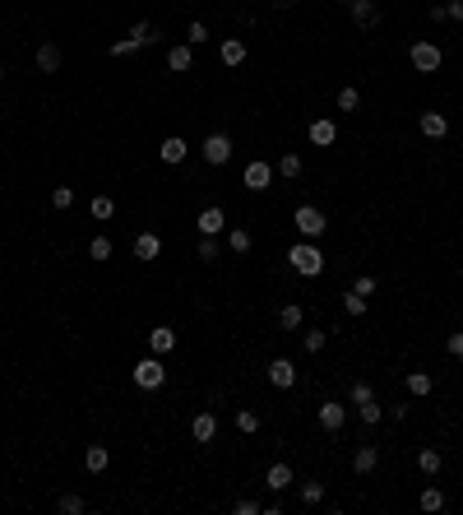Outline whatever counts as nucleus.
<instances>
[{
    "label": "nucleus",
    "instance_id": "41",
    "mask_svg": "<svg viewBox=\"0 0 463 515\" xmlns=\"http://www.w3.org/2000/svg\"><path fill=\"white\" fill-rule=\"evenodd\" d=\"M135 51H139L135 37H121V42H111V56H135Z\"/></svg>",
    "mask_w": 463,
    "mask_h": 515
},
{
    "label": "nucleus",
    "instance_id": "25",
    "mask_svg": "<svg viewBox=\"0 0 463 515\" xmlns=\"http://www.w3.org/2000/svg\"><path fill=\"white\" fill-rule=\"evenodd\" d=\"M435 390V381L426 372H408V395H417V399H422V395H431Z\"/></svg>",
    "mask_w": 463,
    "mask_h": 515
},
{
    "label": "nucleus",
    "instance_id": "23",
    "mask_svg": "<svg viewBox=\"0 0 463 515\" xmlns=\"http://www.w3.org/2000/svg\"><path fill=\"white\" fill-rule=\"evenodd\" d=\"M375 464H380V451H375V446H361V451L352 455V469H357V473H375Z\"/></svg>",
    "mask_w": 463,
    "mask_h": 515
},
{
    "label": "nucleus",
    "instance_id": "24",
    "mask_svg": "<svg viewBox=\"0 0 463 515\" xmlns=\"http://www.w3.org/2000/svg\"><path fill=\"white\" fill-rule=\"evenodd\" d=\"M278 325H283V329H301V325H306V316H301V307H296V302H287V307L278 311Z\"/></svg>",
    "mask_w": 463,
    "mask_h": 515
},
{
    "label": "nucleus",
    "instance_id": "31",
    "mask_svg": "<svg viewBox=\"0 0 463 515\" xmlns=\"http://www.w3.org/2000/svg\"><path fill=\"white\" fill-rule=\"evenodd\" d=\"M88 214H93L97 223H102V219H111V214H116V204H111V195H97V200L88 204Z\"/></svg>",
    "mask_w": 463,
    "mask_h": 515
},
{
    "label": "nucleus",
    "instance_id": "35",
    "mask_svg": "<svg viewBox=\"0 0 463 515\" xmlns=\"http://www.w3.org/2000/svg\"><path fill=\"white\" fill-rule=\"evenodd\" d=\"M324 501V483H301V506H320Z\"/></svg>",
    "mask_w": 463,
    "mask_h": 515
},
{
    "label": "nucleus",
    "instance_id": "19",
    "mask_svg": "<svg viewBox=\"0 0 463 515\" xmlns=\"http://www.w3.org/2000/svg\"><path fill=\"white\" fill-rule=\"evenodd\" d=\"M149 348H153L158 358H162V353H171V348H176V329H167V325L149 329Z\"/></svg>",
    "mask_w": 463,
    "mask_h": 515
},
{
    "label": "nucleus",
    "instance_id": "46",
    "mask_svg": "<svg viewBox=\"0 0 463 515\" xmlns=\"http://www.w3.org/2000/svg\"><path fill=\"white\" fill-rule=\"evenodd\" d=\"M445 10H449V19H454V24H463V0H449Z\"/></svg>",
    "mask_w": 463,
    "mask_h": 515
},
{
    "label": "nucleus",
    "instance_id": "15",
    "mask_svg": "<svg viewBox=\"0 0 463 515\" xmlns=\"http://www.w3.org/2000/svg\"><path fill=\"white\" fill-rule=\"evenodd\" d=\"M190 65H195V47H190V42H181V47L167 51V70H171V75H185Z\"/></svg>",
    "mask_w": 463,
    "mask_h": 515
},
{
    "label": "nucleus",
    "instance_id": "14",
    "mask_svg": "<svg viewBox=\"0 0 463 515\" xmlns=\"http://www.w3.org/2000/svg\"><path fill=\"white\" fill-rule=\"evenodd\" d=\"M334 135H339V130H334V121H329V116L310 121V130H306V140L315 144V149H329V144H334Z\"/></svg>",
    "mask_w": 463,
    "mask_h": 515
},
{
    "label": "nucleus",
    "instance_id": "36",
    "mask_svg": "<svg viewBox=\"0 0 463 515\" xmlns=\"http://www.w3.org/2000/svg\"><path fill=\"white\" fill-rule=\"evenodd\" d=\"M343 311H348V316H366V297L348 293V297H343Z\"/></svg>",
    "mask_w": 463,
    "mask_h": 515
},
{
    "label": "nucleus",
    "instance_id": "6",
    "mask_svg": "<svg viewBox=\"0 0 463 515\" xmlns=\"http://www.w3.org/2000/svg\"><path fill=\"white\" fill-rule=\"evenodd\" d=\"M343 5H348V15H352L357 28H375V24H380V5H375V0H343Z\"/></svg>",
    "mask_w": 463,
    "mask_h": 515
},
{
    "label": "nucleus",
    "instance_id": "37",
    "mask_svg": "<svg viewBox=\"0 0 463 515\" xmlns=\"http://www.w3.org/2000/svg\"><path fill=\"white\" fill-rule=\"evenodd\" d=\"M70 204H75V190H70V186L51 190V209H70Z\"/></svg>",
    "mask_w": 463,
    "mask_h": 515
},
{
    "label": "nucleus",
    "instance_id": "28",
    "mask_svg": "<svg viewBox=\"0 0 463 515\" xmlns=\"http://www.w3.org/2000/svg\"><path fill=\"white\" fill-rule=\"evenodd\" d=\"M56 506H61V515H84V511H88V501L79 497V492H65Z\"/></svg>",
    "mask_w": 463,
    "mask_h": 515
},
{
    "label": "nucleus",
    "instance_id": "20",
    "mask_svg": "<svg viewBox=\"0 0 463 515\" xmlns=\"http://www.w3.org/2000/svg\"><path fill=\"white\" fill-rule=\"evenodd\" d=\"M107 464H111V451H107V446H88V451H84V469H88V473H102Z\"/></svg>",
    "mask_w": 463,
    "mask_h": 515
},
{
    "label": "nucleus",
    "instance_id": "21",
    "mask_svg": "<svg viewBox=\"0 0 463 515\" xmlns=\"http://www.w3.org/2000/svg\"><path fill=\"white\" fill-rule=\"evenodd\" d=\"M440 464H445V460H440V451H431V446H422V451H417V469H422L426 478H435V473H440Z\"/></svg>",
    "mask_w": 463,
    "mask_h": 515
},
{
    "label": "nucleus",
    "instance_id": "22",
    "mask_svg": "<svg viewBox=\"0 0 463 515\" xmlns=\"http://www.w3.org/2000/svg\"><path fill=\"white\" fill-rule=\"evenodd\" d=\"M283 487H292V464H269V492H283Z\"/></svg>",
    "mask_w": 463,
    "mask_h": 515
},
{
    "label": "nucleus",
    "instance_id": "43",
    "mask_svg": "<svg viewBox=\"0 0 463 515\" xmlns=\"http://www.w3.org/2000/svg\"><path fill=\"white\" fill-rule=\"evenodd\" d=\"M375 288H380V283H375V274H361V279H357V288H352V293L370 297V293H375Z\"/></svg>",
    "mask_w": 463,
    "mask_h": 515
},
{
    "label": "nucleus",
    "instance_id": "34",
    "mask_svg": "<svg viewBox=\"0 0 463 515\" xmlns=\"http://www.w3.org/2000/svg\"><path fill=\"white\" fill-rule=\"evenodd\" d=\"M366 399H375V390H370V381H357L352 390H348V404H357V408H361Z\"/></svg>",
    "mask_w": 463,
    "mask_h": 515
},
{
    "label": "nucleus",
    "instance_id": "30",
    "mask_svg": "<svg viewBox=\"0 0 463 515\" xmlns=\"http://www.w3.org/2000/svg\"><path fill=\"white\" fill-rule=\"evenodd\" d=\"M357 107H361V93H357L352 84H343L339 89V111H357Z\"/></svg>",
    "mask_w": 463,
    "mask_h": 515
},
{
    "label": "nucleus",
    "instance_id": "5",
    "mask_svg": "<svg viewBox=\"0 0 463 515\" xmlns=\"http://www.w3.org/2000/svg\"><path fill=\"white\" fill-rule=\"evenodd\" d=\"M408 61H413L417 70H422V75H435L445 56H440V47H435V42H413V51H408Z\"/></svg>",
    "mask_w": 463,
    "mask_h": 515
},
{
    "label": "nucleus",
    "instance_id": "45",
    "mask_svg": "<svg viewBox=\"0 0 463 515\" xmlns=\"http://www.w3.org/2000/svg\"><path fill=\"white\" fill-rule=\"evenodd\" d=\"M232 511H236V515H260V501L241 497V501H236V506H232Z\"/></svg>",
    "mask_w": 463,
    "mask_h": 515
},
{
    "label": "nucleus",
    "instance_id": "33",
    "mask_svg": "<svg viewBox=\"0 0 463 515\" xmlns=\"http://www.w3.org/2000/svg\"><path fill=\"white\" fill-rule=\"evenodd\" d=\"M111 251H116V246H111V237H93V242H88L93 260H111Z\"/></svg>",
    "mask_w": 463,
    "mask_h": 515
},
{
    "label": "nucleus",
    "instance_id": "17",
    "mask_svg": "<svg viewBox=\"0 0 463 515\" xmlns=\"http://www.w3.org/2000/svg\"><path fill=\"white\" fill-rule=\"evenodd\" d=\"M135 255H139V260H158V255H162V237H158V233H139L135 237Z\"/></svg>",
    "mask_w": 463,
    "mask_h": 515
},
{
    "label": "nucleus",
    "instance_id": "27",
    "mask_svg": "<svg viewBox=\"0 0 463 515\" xmlns=\"http://www.w3.org/2000/svg\"><path fill=\"white\" fill-rule=\"evenodd\" d=\"M227 246H232V251H236V255H246V251H250V246H255V237H250V233H246V228H232V233H227Z\"/></svg>",
    "mask_w": 463,
    "mask_h": 515
},
{
    "label": "nucleus",
    "instance_id": "9",
    "mask_svg": "<svg viewBox=\"0 0 463 515\" xmlns=\"http://www.w3.org/2000/svg\"><path fill=\"white\" fill-rule=\"evenodd\" d=\"M269 386H278V390H292L296 386V367L287 358H274L269 362Z\"/></svg>",
    "mask_w": 463,
    "mask_h": 515
},
{
    "label": "nucleus",
    "instance_id": "13",
    "mask_svg": "<svg viewBox=\"0 0 463 515\" xmlns=\"http://www.w3.org/2000/svg\"><path fill=\"white\" fill-rule=\"evenodd\" d=\"M32 61H37V70H42V75H56V70H61V61H65V56H61V47H56V42H42Z\"/></svg>",
    "mask_w": 463,
    "mask_h": 515
},
{
    "label": "nucleus",
    "instance_id": "40",
    "mask_svg": "<svg viewBox=\"0 0 463 515\" xmlns=\"http://www.w3.org/2000/svg\"><path fill=\"white\" fill-rule=\"evenodd\" d=\"M185 37H190V47H200V42H209V28H204L200 19H195V24L185 28Z\"/></svg>",
    "mask_w": 463,
    "mask_h": 515
},
{
    "label": "nucleus",
    "instance_id": "39",
    "mask_svg": "<svg viewBox=\"0 0 463 515\" xmlns=\"http://www.w3.org/2000/svg\"><path fill=\"white\" fill-rule=\"evenodd\" d=\"M236 427H241V432H260V413L241 408V413H236Z\"/></svg>",
    "mask_w": 463,
    "mask_h": 515
},
{
    "label": "nucleus",
    "instance_id": "4",
    "mask_svg": "<svg viewBox=\"0 0 463 515\" xmlns=\"http://www.w3.org/2000/svg\"><path fill=\"white\" fill-rule=\"evenodd\" d=\"M204 163H209V168H223V163H232V135H223V130H214V135H209V140H204Z\"/></svg>",
    "mask_w": 463,
    "mask_h": 515
},
{
    "label": "nucleus",
    "instance_id": "32",
    "mask_svg": "<svg viewBox=\"0 0 463 515\" xmlns=\"http://www.w3.org/2000/svg\"><path fill=\"white\" fill-rule=\"evenodd\" d=\"M278 177H301V154H283V158H278Z\"/></svg>",
    "mask_w": 463,
    "mask_h": 515
},
{
    "label": "nucleus",
    "instance_id": "50",
    "mask_svg": "<svg viewBox=\"0 0 463 515\" xmlns=\"http://www.w3.org/2000/svg\"><path fill=\"white\" fill-rule=\"evenodd\" d=\"M0 307H5V297H0Z\"/></svg>",
    "mask_w": 463,
    "mask_h": 515
},
{
    "label": "nucleus",
    "instance_id": "2",
    "mask_svg": "<svg viewBox=\"0 0 463 515\" xmlns=\"http://www.w3.org/2000/svg\"><path fill=\"white\" fill-rule=\"evenodd\" d=\"M292 223H296V233L306 237V242H320V237L329 233V219H324L315 204H301V209L292 214Z\"/></svg>",
    "mask_w": 463,
    "mask_h": 515
},
{
    "label": "nucleus",
    "instance_id": "49",
    "mask_svg": "<svg viewBox=\"0 0 463 515\" xmlns=\"http://www.w3.org/2000/svg\"><path fill=\"white\" fill-rule=\"evenodd\" d=\"M459 367H463V353H459Z\"/></svg>",
    "mask_w": 463,
    "mask_h": 515
},
{
    "label": "nucleus",
    "instance_id": "44",
    "mask_svg": "<svg viewBox=\"0 0 463 515\" xmlns=\"http://www.w3.org/2000/svg\"><path fill=\"white\" fill-rule=\"evenodd\" d=\"M200 260H218V242H214V237H200Z\"/></svg>",
    "mask_w": 463,
    "mask_h": 515
},
{
    "label": "nucleus",
    "instance_id": "18",
    "mask_svg": "<svg viewBox=\"0 0 463 515\" xmlns=\"http://www.w3.org/2000/svg\"><path fill=\"white\" fill-rule=\"evenodd\" d=\"M185 154H190V144H185L181 135H171V140L158 144V158H162V163H185Z\"/></svg>",
    "mask_w": 463,
    "mask_h": 515
},
{
    "label": "nucleus",
    "instance_id": "7",
    "mask_svg": "<svg viewBox=\"0 0 463 515\" xmlns=\"http://www.w3.org/2000/svg\"><path fill=\"white\" fill-rule=\"evenodd\" d=\"M241 181H246V190H269V181H274V172H269V163H264V158H255V163H246V172H241Z\"/></svg>",
    "mask_w": 463,
    "mask_h": 515
},
{
    "label": "nucleus",
    "instance_id": "47",
    "mask_svg": "<svg viewBox=\"0 0 463 515\" xmlns=\"http://www.w3.org/2000/svg\"><path fill=\"white\" fill-rule=\"evenodd\" d=\"M445 348L454 353V358H459V353H463V334H449V339H445Z\"/></svg>",
    "mask_w": 463,
    "mask_h": 515
},
{
    "label": "nucleus",
    "instance_id": "11",
    "mask_svg": "<svg viewBox=\"0 0 463 515\" xmlns=\"http://www.w3.org/2000/svg\"><path fill=\"white\" fill-rule=\"evenodd\" d=\"M343 418H348V408H343L339 399H324L320 404V427L324 432H343Z\"/></svg>",
    "mask_w": 463,
    "mask_h": 515
},
{
    "label": "nucleus",
    "instance_id": "3",
    "mask_svg": "<svg viewBox=\"0 0 463 515\" xmlns=\"http://www.w3.org/2000/svg\"><path fill=\"white\" fill-rule=\"evenodd\" d=\"M135 386L139 390H162L167 386V367H162V358H144V362H135Z\"/></svg>",
    "mask_w": 463,
    "mask_h": 515
},
{
    "label": "nucleus",
    "instance_id": "8",
    "mask_svg": "<svg viewBox=\"0 0 463 515\" xmlns=\"http://www.w3.org/2000/svg\"><path fill=\"white\" fill-rule=\"evenodd\" d=\"M195 228H200V237H218L223 228H227V214H223L218 204H209V209H200V219H195Z\"/></svg>",
    "mask_w": 463,
    "mask_h": 515
},
{
    "label": "nucleus",
    "instance_id": "42",
    "mask_svg": "<svg viewBox=\"0 0 463 515\" xmlns=\"http://www.w3.org/2000/svg\"><path fill=\"white\" fill-rule=\"evenodd\" d=\"M324 339H329L324 329H306V353H320V348H324Z\"/></svg>",
    "mask_w": 463,
    "mask_h": 515
},
{
    "label": "nucleus",
    "instance_id": "26",
    "mask_svg": "<svg viewBox=\"0 0 463 515\" xmlns=\"http://www.w3.org/2000/svg\"><path fill=\"white\" fill-rule=\"evenodd\" d=\"M417 506H422V511H445V492H440V487H422Z\"/></svg>",
    "mask_w": 463,
    "mask_h": 515
},
{
    "label": "nucleus",
    "instance_id": "48",
    "mask_svg": "<svg viewBox=\"0 0 463 515\" xmlns=\"http://www.w3.org/2000/svg\"><path fill=\"white\" fill-rule=\"evenodd\" d=\"M269 5H274V10H292L296 0H269Z\"/></svg>",
    "mask_w": 463,
    "mask_h": 515
},
{
    "label": "nucleus",
    "instance_id": "51",
    "mask_svg": "<svg viewBox=\"0 0 463 515\" xmlns=\"http://www.w3.org/2000/svg\"><path fill=\"white\" fill-rule=\"evenodd\" d=\"M0 79H5V70H0Z\"/></svg>",
    "mask_w": 463,
    "mask_h": 515
},
{
    "label": "nucleus",
    "instance_id": "29",
    "mask_svg": "<svg viewBox=\"0 0 463 515\" xmlns=\"http://www.w3.org/2000/svg\"><path fill=\"white\" fill-rule=\"evenodd\" d=\"M130 37H135L139 47H149V42H158V28H153V24H149V19H139L135 28H130Z\"/></svg>",
    "mask_w": 463,
    "mask_h": 515
},
{
    "label": "nucleus",
    "instance_id": "16",
    "mask_svg": "<svg viewBox=\"0 0 463 515\" xmlns=\"http://www.w3.org/2000/svg\"><path fill=\"white\" fill-rule=\"evenodd\" d=\"M218 56H223V65H227V70H236V65L246 61V42H241V37H223Z\"/></svg>",
    "mask_w": 463,
    "mask_h": 515
},
{
    "label": "nucleus",
    "instance_id": "10",
    "mask_svg": "<svg viewBox=\"0 0 463 515\" xmlns=\"http://www.w3.org/2000/svg\"><path fill=\"white\" fill-rule=\"evenodd\" d=\"M417 130H422L426 140H445V135H449V121L440 116V111H422V116H417Z\"/></svg>",
    "mask_w": 463,
    "mask_h": 515
},
{
    "label": "nucleus",
    "instance_id": "1",
    "mask_svg": "<svg viewBox=\"0 0 463 515\" xmlns=\"http://www.w3.org/2000/svg\"><path fill=\"white\" fill-rule=\"evenodd\" d=\"M287 260H292V269L301 274V279H315V274H324V251L315 246V242H296L292 251H287Z\"/></svg>",
    "mask_w": 463,
    "mask_h": 515
},
{
    "label": "nucleus",
    "instance_id": "38",
    "mask_svg": "<svg viewBox=\"0 0 463 515\" xmlns=\"http://www.w3.org/2000/svg\"><path fill=\"white\" fill-rule=\"evenodd\" d=\"M380 413H385V408H380V399H366V404H361V422H366V427H375V422H380Z\"/></svg>",
    "mask_w": 463,
    "mask_h": 515
},
{
    "label": "nucleus",
    "instance_id": "12",
    "mask_svg": "<svg viewBox=\"0 0 463 515\" xmlns=\"http://www.w3.org/2000/svg\"><path fill=\"white\" fill-rule=\"evenodd\" d=\"M190 437L200 441V446H209V441L218 437V418L214 413H195V418H190Z\"/></svg>",
    "mask_w": 463,
    "mask_h": 515
}]
</instances>
